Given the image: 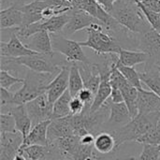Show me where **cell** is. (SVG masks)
Here are the masks:
<instances>
[{
    "instance_id": "30",
    "label": "cell",
    "mask_w": 160,
    "mask_h": 160,
    "mask_svg": "<svg viewBox=\"0 0 160 160\" xmlns=\"http://www.w3.org/2000/svg\"><path fill=\"white\" fill-rule=\"evenodd\" d=\"M24 79L18 78L16 76L11 75L8 71L1 69L0 71V85L1 88H5L9 90L15 84H23Z\"/></svg>"
},
{
    "instance_id": "9",
    "label": "cell",
    "mask_w": 160,
    "mask_h": 160,
    "mask_svg": "<svg viewBox=\"0 0 160 160\" xmlns=\"http://www.w3.org/2000/svg\"><path fill=\"white\" fill-rule=\"evenodd\" d=\"M10 31L9 39L8 41L5 42L1 40L0 42V54L1 57H8V58H20L28 55L38 54L29 49L17 36L14 29H8Z\"/></svg>"
},
{
    "instance_id": "25",
    "label": "cell",
    "mask_w": 160,
    "mask_h": 160,
    "mask_svg": "<svg viewBox=\"0 0 160 160\" xmlns=\"http://www.w3.org/2000/svg\"><path fill=\"white\" fill-rule=\"evenodd\" d=\"M120 90L124 96L125 103L128 106V109L130 115L133 119L139 114V109H138L139 89H137L135 86H133L132 84L128 82Z\"/></svg>"
},
{
    "instance_id": "5",
    "label": "cell",
    "mask_w": 160,
    "mask_h": 160,
    "mask_svg": "<svg viewBox=\"0 0 160 160\" xmlns=\"http://www.w3.org/2000/svg\"><path fill=\"white\" fill-rule=\"evenodd\" d=\"M55 53L52 54H42L38 53L34 55L23 56L20 58H10L13 62L18 65L23 66L24 68L38 73H50L57 75L62 68L69 64L67 60L56 59Z\"/></svg>"
},
{
    "instance_id": "43",
    "label": "cell",
    "mask_w": 160,
    "mask_h": 160,
    "mask_svg": "<svg viewBox=\"0 0 160 160\" xmlns=\"http://www.w3.org/2000/svg\"><path fill=\"white\" fill-rule=\"evenodd\" d=\"M159 1H160V0H159Z\"/></svg>"
},
{
    "instance_id": "38",
    "label": "cell",
    "mask_w": 160,
    "mask_h": 160,
    "mask_svg": "<svg viewBox=\"0 0 160 160\" xmlns=\"http://www.w3.org/2000/svg\"><path fill=\"white\" fill-rule=\"evenodd\" d=\"M112 103H122V102H125V99H124V96L121 92V90L117 89V88H112V95L109 98Z\"/></svg>"
},
{
    "instance_id": "37",
    "label": "cell",
    "mask_w": 160,
    "mask_h": 160,
    "mask_svg": "<svg viewBox=\"0 0 160 160\" xmlns=\"http://www.w3.org/2000/svg\"><path fill=\"white\" fill-rule=\"evenodd\" d=\"M97 160H139V158L135 157V156H121V157H116L114 156V154L109 155V156H105L104 157H100L98 156Z\"/></svg>"
},
{
    "instance_id": "39",
    "label": "cell",
    "mask_w": 160,
    "mask_h": 160,
    "mask_svg": "<svg viewBox=\"0 0 160 160\" xmlns=\"http://www.w3.org/2000/svg\"><path fill=\"white\" fill-rule=\"evenodd\" d=\"M142 3L145 7H147L149 9L160 13V1L159 0H143Z\"/></svg>"
},
{
    "instance_id": "21",
    "label": "cell",
    "mask_w": 160,
    "mask_h": 160,
    "mask_svg": "<svg viewBox=\"0 0 160 160\" xmlns=\"http://www.w3.org/2000/svg\"><path fill=\"white\" fill-rule=\"evenodd\" d=\"M22 12L15 4L11 7L1 9L0 11V28L1 30L15 29L22 26Z\"/></svg>"
},
{
    "instance_id": "44",
    "label": "cell",
    "mask_w": 160,
    "mask_h": 160,
    "mask_svg": "<svg viewBox=\"0 0 160 160\" xmlns=\"http://www.w3.org/2000/svg\"><path fill=\"white\" fill-rule=\"evenodd\" d=\"M159 67H160V66H159Z\"/></svg>"
},
{
    "instance_id": "31",
    "label": "cell",
    "mask_w": 160,
    "mask_h": 160,
    "mask_svg": "<svg viewBox=\"0 0 160 160\" xmlns=\"http://www.w3.org/2000/svg\"><path fill=\"white\" fill-rule=\"evenodd\" d=\"M137 142L141 144L160 145V120L152 130H150L146 135L141 138Z\"/></svg>"
},
{
    "instance_id": "18",
    "label": "cell",
    "mask_w": 160,
    "mask_h": 160,
    "mask_svg": "<svg viewBox=\"0 0 160 160\" xmlns=\"http://www.w3.org/2000/svg\"><path fill=\"white\" fill-rule=\"evenodd\" d=\"M7 114H11L13 116L17 131L22 135L23 139H25L33 128L32 121L27 113L25 105H13Z\"/></svg>"
},
{
    "instance_id": "2",
    "label": "cell",
    "mask_w": 160,
    "mask_h": 160,
    "mask_svg": "<svg viewBox=\"0 0 160 160\" xmlns=\"http://www.w3.org/2000/svg\"><path fill=\"white\" fill-rule=\"evenodd\" d=\"M160 112L139 113L135 118L124 127L111 131L116 142V152L119 148L129 142H138L141 138L152 130L159 122Z\"/></svg>"
},
{
    "instance_id": "3",
    "label": "cell",
    "mask_w": 160,
    "mask_h": 160,
    "mask_svg": "<svg viewBox=\"0 0 160 160\" xmlns=\"http://www.w3.org/2000/svg\"><path fill=\"white\" fill-rule=\"evenodd\" d=\"M56 75L50 73H38L27 68L24 73V82L14 93V104L25 105L42 94L46 93L47 86Z\"/></svg>"
},
{
    "instance_id": "41",
    "label": "cell",
    "mask_w": 160,
    "mask_h": 160,
    "mask_svg": "<svg viewBox=\"0 0 160 160\" xmlns=\"http://www.w3.org/2000/svg\"><path fill=\"white\" fill-rule=\"evenodd\" d=\"M17 0H0V5H1V9L7 8L11 7Z\"/></svg>"
},
{
    "instance_id": "36",
    "label": "cell",
    "mask_w": 160,
    "mask_h": 160,
    "mask_svg": "<svg viewBox=\"0 0 160 160\" xmlns=\"http://www.w3.org/2000/svg\"><path fill=\"white\" fill-rule=\"evenodd\" d=\"M84 110V103L79 98H73L70 102V111L72 115L80 114Z\"/></svg>"
},
{
    "instance_id": "15",
    "label": "cell",
    "mask_w": 160,
    "mask_h": 160,
    "mask_svg": "<svg viewBox=\"0 0 160 160\" xmlns=\"http://www.w3.org/2000/svg\"><path fill=\"white\" fill-rule=\"evenodd\" d=\"M73 127L71 124V115L64 118L52 119L48 128V142H53L62 138L73 136Z\"/></svg>"
},
{
    "instance_id": "22",
    "label": "cell",
    "mask_w": 160,
    "mask_h": 160,
    "mask_svg": "<svg viewBox=\"0 0 160 160\" xmlns=\"http://www.w3.org/2000/svg\"><path fill=\"white\" fill-rule=\"evenodd\" d=\"M50 123H51V120H48V121H44L34 126L30 133L24 139L22 147H25L29 145L48 146L49 142H48L47 134H48V128H49Z\"/></svg>"
},
{
    "instance_id": "13",
    "label": "cell",
    "mask_w": 160,
    "mask_h": 160,
    "mask_svg": "<svg viewBox=\"0 0 160 160\" xmlns=\"http://www.w3.org/2000/svg\"><path fill=\"white\" fill-rule=\"evenodd\" d=\"M71 64L72 63H69L64 66L61 71L54 77V79L47 86L46 94L48 96L49 101L52 105L68 89V80Z\"/></svg>"
},
{
    "instance_id": "28",
    "label": "cell",
    "mask_w": 160,
    "mask_h": 160,
    "mask_svg": "<svg viewBox=\"0 0 160 160\" xmlns=\"http://www.w3.org/2000/svg\"><path fill=\"white\" fill-rule=\"evenodd\" d=\"M48 153V146L43 145H29L22 147L20 150L21 155H22L27 160L45 159Z\"/></svg>"
},
{
    "instance_id": "32",
    "label": "cell",
    "mask_w": 160,
    "mask_h": 160,
    "mask_svg": "<svg viewBox=\"0 0 160 160\" xmlns=\"http://www.w3.org/2000/svg\"><path fill=\"white\" fill-rule=\"evenodd\" d=\"M143 149L139 160H160V145L142 144Z\"/></svg>"
},
{
    "instance_id": "40",
    "label": "cell",
    "mask_w": 160,
    "mask_h": 160,
    "mask_svg": "<svg viewBox=\"0 0 160 160\" xmlns=\"http://www.w3.org/2000/svg\"><path fill=\"white\" fill-rule=\"evenodd\" d=\"M97 1L98 2L99 5L102 6V8H103L106 11H108L109 13H111V11L112 10V8H113L115 3H116L118 0H97Z\"/></svg>"
},
{
    "instance_id": "34",
    "label": "cell",
    "mask_w": 160,
    "mask_h": 160,
    "mask_svg": "<svg viewBox=\"0 0 160 160\" xmlns=\"http://www.w3.org/2000/svg\"><path fill=\"white\" fill-rule=\"evenodd\" d=\"M95 96L96 95L92 91L87 89V88H83L82 90L80 91V93L78 94L77 98H79L84 103V110H83V112H89L90 111V109H91V107L93 105L94 99H95Z\"/></svg>"
},
{
    "instance_id": "1",
    "label": "cell",
    "mask_w": 160,
    "mask_h": 160,
    "mask_svg": "<svg viewBox=\"0 0 160 160\" xmlns=\"http://www.w3.org/2000/svg\"><path fill=\"white\" fill-rule=\"evenodd\" d=\"M122 26L134 34H143L152 29L142 10L134 0H118L110 13Z\"/></svg>"
},
{
    "instance_id": "27",
    "label": "cell",
    "mask_w": 160,
    "mask_h": 160,
    "mask_svg": "<svg viewBox=\"0 0 160 160\" xmlns=\"http://www.w3.org/2000/svg\"><path fill=\"white\" fill-rule=\"evenodd\" d=\"M84 88L83 81L79 70L77 63H72L70 66L69 71V80H68V91L72 98H76L81 90Z\"/></svg>"
},
{
    "instance_id": "4",
    "label": "cell",
    "mask_w": 160,
    "mask_h": 160,
    "mask_svg": "<svg viewBox=\"0 0 160 160\" xmlns=\"http://www.w3.org/2000/svg\"><path fill=\"white\" fill-rule=\"evenodd\" d=\"M87 39L79 41L82 47H87L93 50L98 55H107L112 53H119L122 49L117 39L112 36L101 22L93 23L85 29Z\"/></svg>"
},
{
    "instance_id": "42",
    "label": "cell",
    "mask_w": 160,
    "mask_h": 160,
    "mask_svg": "<svg viewBox=\"0 0 160 160\" xmlns=\"http://www.w3.org/2000/svg\"><path fill=\"white\" fill-rule=\"evenodd\" d=\"M14 160H27L22 155H21V154H19V155H17V157L15 158V159Z\"/></svg>"
},
{
    "instance_id": "12",
    "label": "cell",
    "mask_w": 160,
    "mask_h": 160,
    "mask_svg": "<svg viewBox=\"0 0 160 160\" xmlns=\"http://www.w3.org/2000/svg\"><path fill=\"white\" fill-rule=\"evenodd\" d=\"M68 14H69V20L66 24V26L64 27L62 33L66 37L71 36L78 31L85 30L93 23L101 22L100 21L94 18L93 16H91L90 14H88L83 10H71L68 12Z\"/></svg>"
},
{
    "instance_id": "10",
    "label": "cell",
    "mask_w": 160,
    "mask_h": 160,
    "mask_svg": "<svg viewBox=\"0 0 160 160\" xmlns=\"http://www.w3.org/2000/svg\"><path fill=\"white\" fill-rule=\"evenodd\" d=\"M19 131L0 133V160H14L23 143Z\"/></svg>"
},
{
    "instance_id": "29",
    "label": "cell",
    "mask_w": 160,
    "mask_h": 160,
    "mask_svg": "<svg viewBox=\"0 0 160 160\" xmlns=\"http://www.w3.org/2000/svg\"><path fill=\"white\" fill-rule=\"evenodd\" d=\"M116 67L130 84H132L133 86H135L139 90L142 89V82L141 80L140 73L134 68L125 67V66H122L119 64H116Z\"/></svg>"
},
{
    "instance_id": "7",
    "label": "cell",
    "mask_w": 160,
    "mask_h": 160,
    "mask_svg": "<svg viewBox=\"0 0 160 160\" xmlns=\"http://www.w3.org/2000/svg\"><path fill=\"white\" fill-rule=\"evenodd\" d=\"M27 113L33 127L48 120H52L53 105L49 101L47 94H42L37 98L25 104Z\"/></svg>"
},
{
    "instance_id": "20",
    "label": "cell",
    "mask_w": 160,
    "mask_h": 160,
    "mask_svg": "<svg viewBox=\"0 0 160 160\" xmlns=\"http://www.w3.org/2000/svg\"><path fill=\"white\" fill-rule=\"evenodd\" d=\"M139 113H154L160 112V97L152 91L145 89L139 90L138 96Z\"/></svg>"
},
{
    "instance_id": "17",
    "label": "cell",
    "mask_w": 160,
    "mask_h": 160,
    "mask_svg": "<svg viewBox=\"0 0 160 160\" xmlns=\"http://www.w3.org/2000/svg\"><path fill=\"white\" fill-rule=\"evenodd\" d=\"M32 51L42 54H52L54 52L52 45L51 34L47 31H39L23 42Z\"/></svg>"
},
{
    "instance_id": "24",
    "label": "cell",
    "mask_w": 160,
    "mask_h": 160,
    "mask_svg": "<svg viewBox=\"0 0 160 160\" xmlns=\"http://www.w3.org/2000/svg\"><path fill=\"white\" fill-rule=\"evenodd\" d=\"M95 150L102 157L109 156L116 153V142L113 135L111 132L104 131L96 136Z\"/></svg>"
},
{
    "instance_id": "33",
    "label": "cell",
    "mask_w": 160,
    "mask_h": 160,
    "mask_svg": "<svg viewBox=\"0 0 160 160\" xmlns=\"http://www.w3.org/2000/svg\"><path fill=\"white\" fill-rule=\"evenodd\" d=\"M17 131L16 124L11 114L1 113L0 114V133L3 132H14Z\"/></svg>"
},
{
    "instance_id": "8",
    "label": "cell",
    "mask_w": 160,
    "mask_h": 160,
    "mask_svg": "<svg viewBox=\"0 0 160 160\" xmlns=\"http://www.w3.org/2000/svg\"><path fill=\"white\" fill-rule=\"evenodd\" d=\"M138 51L143 52L149 56L150 63L160 66V34L155 29L139 35Z\"/></svg>"
},
{
    "instance_id": "19",
    "label": "cell",
    "mask_w": 160,
    "mask_h": 160,
    "mask_svg": "<svg viewBox=\"0 0 160 160\" xmlns=\"http://www.w3.org/2000/svg\"><path fill=\"white\" fill-rule=\"evenodd\" d=\"M142 82L150 91L160 97V67L157 64L147 62L142 71L139 72Z\"/></svg>"
},
{
    "instance_id": "16",
    "label": "cell",
    "mask_w": 160,
    "mask_h": 160,
    "mask_svg": "<svg viewBox=\"0 0 160 160\" xmlns=\"http://www.w3.org/2000/svg\"><path fill=\"white\" fill-rule=\"evenodd\" d=\"M77 64H78L80 73L83 81L84 88L89 89L96 95L98 90L100 82H101V78H100V74H99L97 63L80 62Z\"/></svg>"
},
{
    "instance_id": "6",
    "label": "cell",
    "mask_w": 160,
    "mask_h": 160,
    "mask_svg": "<svg viewBox=\"0 0 160 160\" xmlns=\"http://www.w3.org/2000/svg\"><path fill=\"white\" fill-rule=\"evenodd\" d=\"M51 38L53 52L63 54L68 63L90 62L80 42L68 39L63 34H51Z\"/></svg>"
},
{
    "instance_id": "14",
    "label": "cell",
    "mask_w": 160,
    "mask_h": 160,
    "mask_svg": "<svg viewBox=\"0 0 160 160\" xmlns=\"http://www.w3.org/2000/svg\"><path fill=\"white\" fill-rule=\"evenodd\" d=\"M112 102V101H111ZM132 117L125 102L112 103L111 104L110 116L106 125L105 131L111 132L118 129L131 121Z\"/></svg>"
},
{
    "instance_id": "11",
    "label": "cell",
    "mask_w": 160,
    "mask_h": 160,
    "mask_svg": "<svg viewBox=\"0 0 160 160\" xmlns=\"http://www.w3.org/2000/svg\"><path fill=\"white\" fill-rule=\"evenodd\" d=\"M22 12L23 25H29L44 21V10L50 6L42 0H32L31 2L22 4L19 0L14 3Z\"/></svg>"
},
{
    "instance_id": "23",
    "label": "cell",
    "mask_w": 160,
    "mask_h": 160,
    "mask_svg": "<svg viewBox=\"0 0 160 160\" xmlns=\"http://www.w3.org/2000/svg\"><path fill=\"white\" fill-rule=\"evenodd\" d=\"M118 62L117 64L134 68L140 64H145L149 61V56L141 51L135 50H128V49H121L118 53Z\"/></svg>"
},
{
    "instance_id": "35",
    "label": "cell",
    "mask_w": 160,
    "mask_h": 160,
    "mask_svg": "<svg viewBox=\"0 0 160 160\" xmlns=\"http://www.w3.org/2000/svg\"><path fill=\"white\" fill-rule=\"evenodd\" d=\"M14 104V93H11L9 90L1 88V98H0V107L1 109L8 108Z\"/></svg>"
},
{
    "instance_id": "26",
    "label": "cell",
    "mask_w": 160,
    "mask_h": 160,
    "mask_svg": "<svg viewBox=\"0 0 160 160\" xmlns=\"http://www.w3.org/2000/svg\"><path fill=\"white\" fill-rule=\"evenodd\" d=\"M72 96L70 95L68 89L53 103L52 119L64 118L72 115L70 111V102L72 100Z\"/></svg>"
}]
</instances>
